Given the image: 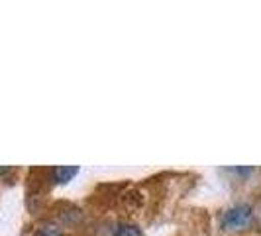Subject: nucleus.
I'll use <instances>...</instances> for the list:
<instances>
[{
  "instance_id": "obj_1",
  "label": "nucleus",
  "mask_w": 261,
  "mask_h": 236,
  "mask_svg": "<svg viewBox=\"0 0 261 236\" xmlns=\"http://www.w3.org/2000/svg\"><path fill=\"white\" fill-rule=\"evenodd\" d=\"M251 223H253V213L246 205H236L232 209H228L222 215V219H220L222 230H230V232L244 230Z\"/></svg>"
},
{
  "instance_id": "obj_2",
  "label": "nucleus",
  "mask_w": 261,
  "mask_h": 236,
  "mask_svg": "<svg viewBox=\"0 0 261 236\" xmlns=\"http://www.w3.org/2000/svg\"><path fill=\"white\" fill-rule=\"evenodd\" d=\"M106 236H142V230L130 223H112L106 226Z\"/></svg>"
},
{
  "instance_id": "obj_3",
  "label": "nucleus",
  "mask_w": 261,
  "mask_h": 236,
  "mask_svg": "<svg viewBox=\"0 0 261 236\" xmlns=\"http://www.w3.org/2000/svg\"><path fill=\"white\" fill-rule=\"evenodd\" d=\"M77 173H79V168H75V166H59V168H53L51 170V179H53V183L65 185V183H69Z\"/></svg>"
},
{
  "instance_id": "obj_4",
  "label": "nucleus",
  "mask_w": 261,
  "mask_h": 236,
  "mask_svg": "<svg viewBox=\"0 0 261 236\" xmlns=\"http://www.w3.org/2000/svg\"><path fill=\"white\" fill-rule=\"evenodd\" d=\"M36 236H63V230L55 223H43L36 230Z\"/></svg>"
}]
</instances>
